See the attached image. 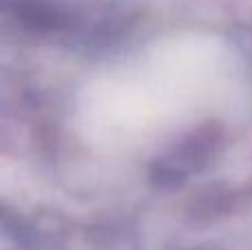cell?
Returning a JSON list of instances; mask_svg holds the SVG:
<instances>
[{
	"label": "cell",
	"instance_id": "cell-1",
	"mask_svg": "<svg viewBox=\"0 0 252 250\" xmlns=\"http://www.w3.org/2000/svg\"><path fill=\"white\" fill-rule=\"evenodd\" d=\"M2 22L22 38L102 49L122 40L135 20L106 0H2Z\"/></svg>",
	"mask_w": 252,
	"mask_h": 250
},
{
	"label": "cell",
	"instance_id": "cell-2",
	"mask_svg": "<svg viewBox=\"0 0 252 250\" xmlns=\"http://www.w3.org/2000/svg\"><path fill=\"white\" fill-rule=\"evenodd\" d=\"M226 131L219 122H206L170 144L151 162L148 180L157 188H175L197 177L221 155Z\"/></svg>",
	"mask_w": 252,
	"mask_h": 250
},
{
	"label": "cell",
	"instance_id": "cell-3",
	"mask_svg": "<svg viewBox=\"0 0 252 250\" xmlns=\"http://www.w3.org/2000/svg\"><path fill=\"white\" fill-rule=\"evenodd\" d=\"M2 250H47L38 230L27 219L4 211L2 215Z\"/></svg>",
	"mask_w": 252,
	"mask_h": 250
}]
</instances>
